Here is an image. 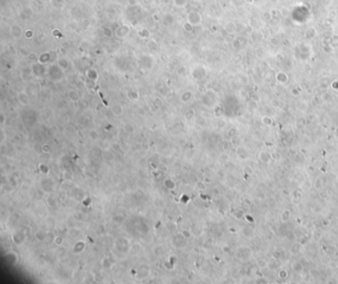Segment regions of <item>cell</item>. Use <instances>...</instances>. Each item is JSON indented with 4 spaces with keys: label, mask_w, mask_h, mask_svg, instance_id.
Masks as SVG:
<instances>
[{
    "label": "cell",
    "mask_w": 338,
    "mask_h": 284,
    "mask_svg": "<svg viewBox=\"0 0 338 284\" xmlns=\"http://www.w3.org/2000/svg\"><path fill=\"white\" fill-rule=\"evenodd\" d=\"M130 31H131V28H130L129 25H127V24H121V25L118 26V27L115 29L114 35L118 39H124L125 37H127V36L129 35Z\"/></svg>",
    "instance_id": "cell-1"
},
{
    "label": "cell",
    "mask_w": 338,
    "mask_h": 284,
    "mask_svg": "<svg viewBox=\"0 0 338 284\" xmlns=\"http://www.w3.org/2000/svg\"><path fill=\"white\" fill-rule=\"evenodd\" d=\"M127 4L130 7H135V5L137 4V0H127Z\"/></svg>",
    "instance_id": "cell-16"
},
{
    "label": "cell",
    "mask_w": 338,
    "mask_h": 284,
    "mask_svg": "<svg viewBox=\"0 0 338 284\" xmlns=\"http://www.w3.org/2000/svg\"><path fill=\"white\" fill-rule=\"evenodd\" d=\"M147 47L150 49L152 52H157L160 50V45L157 41L155 40V39H152L150 38L147 42Z\"/></svg>",
    "instance_id": "cell-4"
},
{
    "label": "cell",
    "mask_w": 338,
    "mask_h": 284,
    "mask_svg": "<svg viewBox=\"0 0 338 284\" xmlns=\"http://www.w3.org/2000/svg\"><path fill=\"white\" fill-rule=\"evenodd\" d=\"M10 35L13 38L18 40V39H21L22 37H24V30L22 29V27L18 24H13L10 26Z\"/></svg>",
    "instance_id": "cell-2"
},
{
    "label": "cell",
    "mask_w": 338,
    "mask_h": 284,
    "mask_svg": "<svg viewBox=\"0 0 338 284\" xmlns=\"http://www.w3.org/2000/svg\"><path fill=\"white\" fill-rule=\"evenodd\" d=\"M183 28H184V30L186 31V32H190L191 29H193V25L187 21V22H184V24L183 25Z\"/></svg>",
    "instance_id": "cell-14"
},
{
    "label": "cell",
    "mask_w": 338,
    "mask_h": 284,
    "mask_svg": "<svg viewBox=\"0 0 338 284\" xmlns=\"http://www.w3.org/2000/svg\"><path fill=\"white\" fill-rule=\"evenodd\" d=\"M174 21H175V18H174V16L172 15V14H170V13H167V14H166L164 17H163V22H164V24L165 25H167V26H169V25H172L174 23Z\"/></svg>",
    "instance_id": "cell-6"
},
{
    "label": "cell",
    "mask_w": 338,
    "mask_h": 284,
    "mask_svg": "<svg viewBox=\"0 0 338 284\" xmlns=\"http://www.w3.org/2000/svg\"><path fill=\"white\" fill-rule=\"evenodd\" d=\"M173 4L177 8L184 7V6H186V4H187V0H173Z\"/></svg>",
    "instance_id": "cell-11"
},
{
    "label": "cell",
    "mask_w": 338,
    "mask_h": 284,
    "mask_svg": "<svg viewBox=\"0 0 338 284\" xmlns=\"http://www.w3.org/2000/svg\"><path fill=\"white\" fill-rule=\"evenodd\" d=\"M58 67H60L61 69H63V70H66V69H67V68H69V66H70V64H69V62H67V60H66V59H64V58L58 59Z\"/></svg>",
    "instance_id": "cell-8"
},
{
    "label": "cell",
    "mask_w": 338,
    "mask_h": 284,
    "mask_svg": "<svg viewBox=\"0 0 338 284\" xmlns=\"http://www.w3.org/2000/svg\"><path fill=\"white\" fill-rule=\"evenodd\" d=\"M49 60H50V53H48V52H46V53L41 54L40 56H39V59H38L39 63H41V64H45V63H47V62H48Z\"/></svg>",
    "instance_id": "cell-7"
},
{
    "label": "cell",
    "mask_w": 338,
    "mask_h": 284,
    "mask_svg": "<svg viewBox=\"0 0 338 284\" xmlns=\"http://www.w3.org/2000/svg\"><path fill=\"white\" fill-rule=\"evenodd\" d=\"M28 59L32 62H35L39 59V56L35 53V52H30V53L28 54Z\"/></svg>",
    "instance_id": "cell-13"
},
{
    "label": "cell",
    "mask_w": 338,
    "mask_h": 284,
    "mask_svg": "<svg viewBox=\"0 0 338 284\" xmlns=\"http://www.w3.org/2000/svg\"><path fill=\"white\" fill-rule=\"evenodd\" d=\"M188 23H190L193 26H196L198 24H200V21H201V17L199 15V13L198 12H190L187 15V20Z\"/></svg>",
    "instance_id": "cell-3"
},
{
    "label": "cell",
    "mask_w": 338,
    "mask_h": 284,
    "mask_svg": "<svg viewBox=\"0 0 338 284\" xmlns=\"http://www.w3.org/2000/svg\"><path fill=\"white\" fill-rule=\"evenodd\" d=\"M112 111L114 112V114H116V115H118V114H122L123 109L119 104H114V105L112 106Z\"/></svg>",
    "instance_id": "cell-12"
},
{
    "label": "cell",
    "mask_w": 338,
    "mask_h": 284,
    "mask_svg": "<svg viewBox=\"0 0 338 284\" xmlns=\"http://www.w3.org/2000/svg\"><path fill=\"white\" fill-rule=\"evenodd\" d=\"M138 36H139V37H140L141 39H143V40H147V39L150 38L151 34H150V32H149L148 29H146V28H141L140 30L138 31Z\"/></svg>",
    "instance_id": "cell-5"
},
{
    "label": "cell",
    "mask_w": 338,
    "mask_h": 284,
    "mask_svg": "<svg viewBox=\"0 0 338 284\" xmlns=\"http://www.w3.org/2000/svg\"><path fill=\"white\" fill-rule=\"evenodd\" d=\"M82 28L83 29H86V28L89 27L90 22H89L88 19H84V20H82Z\"/></svg>",
    "instance_id": "cell-15"
},
{
    "label": "cell",
    "mask_w": 338,
    "mask_h": 284,
    "mask_svg": "<svg viewBox=\"0 0 338 284\" xmlns=\"http://www.w3.org/2000/svg\"><path fill=\"white\" fill-rule=\"evenodd\" d=\"M102 34L105 38H110L113 35V31L108 26H104V27H102Z\"/></svg>",
    "instance_id": "cell-9"
},
{
    "label": "cell",
    "mask_w": 338,
    "mask_h": 284,
    "mask_svg": "<svg viewBox=\"0 0 338 284\" xmlns=\"http://www.w3.org/2000/svg\"><path fill=\"white\" fill-rule=\"evenodd\" d=\"M43 1H48V0H43Z\"/></svg>",
    "instance_id": "cell-17"
},
{
    "label": "cell",
    "mask_w": 338,
    "mask_h": 284,
    "mask_svg": "<svg viewBox=\"0 0 338 284\" xmlns=\"http://www.w3.org/2000/svg\"><path fill=\"white\" fill-rule=\"evenodd\" d=\"M34 37V31L32 30V29L28 28L24 30V38L27 39V40H31V39H33Z\"/></svg>",
    "instance_id": "cell-10"
}]
</instances>
